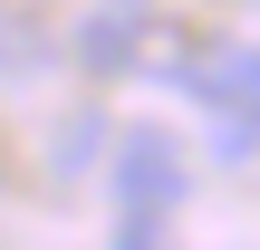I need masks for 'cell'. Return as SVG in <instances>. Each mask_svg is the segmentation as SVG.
I'll return each mask as SVG.
<instances>
[{"label": "cell", "instance_id": "cell-2", "mask_svg": "<svg viewBox=\"0 0 260 250\" xmlns=\"http://www.w3.org/2000/svg\"><path fill=\"white\" fill-rule=\"evenodd\" d=\"M174 202H183V145H174L164 125H135V135L116 145V212L174 222Z\"/></svg>", "mask_w": 260, "mask_h": 250}, {"label": "cell", "instance_id": "cell-3", "mask_svg": "<svg viewBox=\"0 0 260 250\" xmlns=\"http://www.w3.org/2000/svg\"><path fill=\"white\" fill-rule=\"evenodd\" d=\"M106 250H174V231L164 222H135V212H116V241Z\"/></svg>", "mask_w": 260, "mask_h": 250}, {"label": "cell", "instance_id": "cell-4", "mask_svg": "<svg viewBox=\"0 0 260 250\" xmlns=\"http://www.w3.org/2000/svg\"><path fill=\"white\" fill-rule=\"evenodd\" d=\"M106 10H154V0H106Z\"/></svg>", "mask_w": 260, "mask_h": 250}, {"label": "cell", "instance_id": "cell-1", "mask_svg": "<svg viewBox=\"0 0 260 250\" xmlns=\"http://www.w3.org/2000/svg\"><path fill=\"white\" fill-rule=\"evenodd\" d=\"M174 77L212 106L222 154H251V145H260V48H203V58H183Z\"/></svg>", "mask_w": 260, "mask_h": 250}]
</instances>
